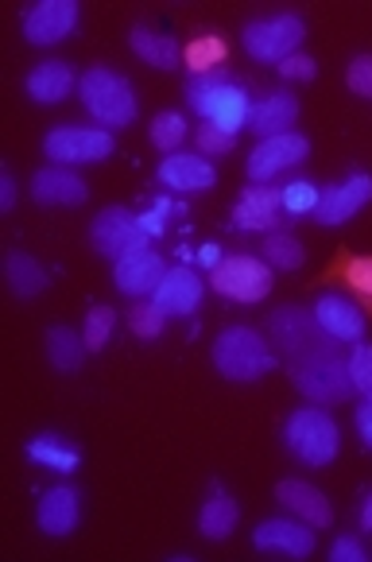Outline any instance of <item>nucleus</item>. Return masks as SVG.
I'll return each instance as SVG.
<instances>
[{
	"instance_id": "nucleus-10",
	"label": "nucleus",
	"mask_w": 372,
	"mask_h": 562,
	"mask_svg": "<svg viewBox=\"0 0 372 562\" xmlns=\"http://www.w3.org/2000/svg\"><path fill=\"white\" fill-rule=\"evenodd\" d=\"M306 156H311V140H306L303 133H280V136H268V140H260L257 148L248 151V159H245L248 182L280 179L283 171H291V167H298Z\"/></svg>"
},
{
	"instance_id": "nucleus-2",
	"label": "nucleus",
	"mask_w": 372,
	"mask_h": 562,
	"mask_svg": "<svg viewBox=\"0 0 372 562\" xmlns=\"http://www.w3.org/2000/svg\"><path fill=\"white\" fill-rule=\"evenodd\" d=\"M214 369L233 384H252L280 369V357L272 353V346H268V338L260 330L225 326L214 341Z\"/></svg>"
},
{
	"instance_id": "nucleus-45",
	"label": "nucleus",
	"mask_w": 372,
	"mask_h": 562,
	"mask_svg": "<svg viewBox=\"0 0 372 562\" xmlns=\"http://www.w3.org/2000/svg\"><path fill=\"white\" fill-rule=\"evenodd\" d=\"M199 260L210 268V272H214V268L222 265L225 257H222V248H217V245H202V248H199Z\"/></svg>"
},
{
	"instance_id": "nucleus-20",
	"label": "nucleus",
	"mask_w": 372,
	"mask_h": 562,
	"mask_svg": "<svg viewBox=\"0 0 372 562\" xmlns=\"http://www.w3.org/2000/svg\"><path fill=\"white\" fill-rule=\"evenodd\" d=\"M315 528L311 524H303L295 516V520H264L257 524V531H252V547L257 551H280V554H291V559H311V551H315Z\"/></svg>"
},
{
	"instance_id": "nucleus-9",
	"label": "nucleus",
	"mask_w": 372,
	"mask_h": 562,
	"mask_svg": "<svg viewBox=\"0 0 372 562\" xmlns=\"http://www.w3.org/2000/svg\"><path fill=\"white\" fill-rule=\"evenodd\" d=\"M90 240H93V248H98L101 257H109L113 265L121 257H128V252H136V248L151 245V240L144 237L136 214H133V210H124V206L98 210V217H93V225H90Z\"/></svg>"
},
{
	"instance_id": "nucleus-17",
	"label": "nucleus",
	"mask_w": 372,
	"mask_h": 562,
	"mask_svg": "<svg viewBox=\"0 0 372 562\" xmlns=\"http://www.w3.org/2000/svg\"><path fill=\"white\" fill-rule=\"evenodd\" d=\"M32 199L40 206H82L90 199V187L75 167L47 164L32 175Z\"/></svg>"
},
{
	"instance_id": "nucleus-27",
	"label": "nucleus",
	"mask_w": 372,
	"mask_h": 562,
	"mask_svg": "<svg viewBox=\"0 0 372 562\" xmlns=\"http://www.w3.org/2000/svg\"><path fill=\"white\" fill-rule=\"evenodd\" d=\"M4 276H9V288L12 295L20 299H35L47 291V268L40 265L35 257H27V252H9L4 257Z\"/></svg>"
},
{
	"instance_id": "nucleus-38",
	"label": "nucleus",
	"mask_w": 372,
	"mask_h": 562,
	"mask_svg": "<svg viewBox=\"0 0 372 562\" xmlns=\"http://www.w3.org/2000/svg\"><path fill=\"white\" fill-rule=\"evenodd\" d=\"M194 144H199V156H225V151L237 148V136L233 133H222V128H214V124H202V128H194Z\"/></svg>"
},
{
	"instance_id": "nucleus-13",
	"label": "nucleus",
	"mask_w": 372,
	"mask_h": 562,
	"mask_svg": "<svg viewBox=\"0 0 372 562\" xmlns=\"http://www.w3.org/2000/svg\"><path fill=\"white\" fill-rule=\"evenodd\" d=\"M78 27V0H40L24 12V40L35 47L63 43Z\"/></svg>"
},
{
	"instance_id": "nucleus-29",
	"label": "nucleus",
	"mask_w": 372,
	"mask_h": 562,
	"mask_svg": "<svg viewBox=\"0 0 372 562\" xmlns=\"http://www.w3.org/2000/svg\"><path fill=\"white\" fill-rule=\"evenodd\" d=\"M225 58H229V43H225L222 35H194V40L182 47V63H187L191 78L222 70Z\"/></svg>"
},
{
	"instance_id": "nucleus-16",
	"label": "nucleus",
	"mask_w": 372,
	"mask_h": 562,
	"mask_svg": "<svg viewBox=\"0 0 372 562\" xmlns=\"http://www.w3.org/2000/svg\"><path fill=\"white\" fill-rule=\"evenodd\" d=\"M275 501H280L291 516H298L303 524H311L315 531H326L334 524L330 496H326L318 485H311V481H303V477H283L280 485H275Z\"/></svg>"
},
{
	"instance_id": "nucleus-41",
	"label": "nucleus",
	"mask_w": 372,
	"mask_h": 562,
	"mask_svg": "<svg viewBox=\"0 0 372 562\" xmlns=\"http://www.w3.org/2000/svg\"><path fill=\"white\" fill-rule=\"evenodd\" d=\"M167 214H171V199H159L151 210H144V214H136V222H140V229H144V237H164V229H167Z\"/></svg>"
},
{
	"instance_id": "nucleus-30",
	"label": "nucleus",
	"mask_w": 372,
	"mask_h": 562,
	"mask_svg": "<svg viewBox=\"0 0 372 562\" xmlns=\"http://www.w3.org/2000/svg\"><path fill=\"white\" fill-rule=\"evenodd\" d=\"M86 338L70 326H50L47 330V361L55 364L58 372H78L86 361Z\"/></svg>"
},
{
	"instance_id": "nucleus-6",
	"label": "nucleus",
	"mask_w": 372,
	"mask_h": 562,
	"mask_svg": "<svg viewBox=\"0 0 372 562\" xmlns=\"http://www.w3.org/2000/svg\"><path fill=\"white\" fill-rule=\"evenodd\" d=\"M116 140L109 128H82V124H58L43 136V156L58 167L105 164L113 156Z\"/></svg>"
},
{
	"instance_id": "nucleus-12",
	"label": "nucleus",
	"mask_w": 372,
	"mask_h": 562,
	"mask_svg": "<svg viewBox=\"0 0 372 562\" xmlns=\"http://www.w3.org/2000/svg\"><path fill=\"white\" fill-rule=\"evenodd\" d=\"M164 276H167V265H164V257H159L151 245L136 248V252H128V257H121L113 265L116 291H121V295H128V299L156 295V288L164 283Z\"/></svg>"
},
{
	"instance_id": "nucleus-28",
	"label": "nucleus",
	"mask_w": 372,
	"mask_h": 562,
	"mask_svg": "<svg viewBox=\"0 0 372 562\" xmlns=\"http://www.w3.org/2000/svg\"><path fill=\"white\" fill-rule=\"evenodd\" d=\"M27 458L50 473H75L78 465H82V454H78L70 442L58 439V435H40V439H32L27 442Z\"/></svg>"
},
{
	"instance_id": "nucleus-44",
	"label": "nucleus",
	"mask_w": 372,
	"mask_h": 562,
	"mask_svg": "<svg viewBox=\"0 0 372 562\" xmlns=\"http://www.w3.org/2000/svg\"><path fill=\"white\" fill-rule=\"evenodd\" d=\"M12 206H16V179H12V171H0V210Z\"/></svg>"
},
{
	"instance_id": "nucleus-40",
	"label": "nucleus",
	"mask_w": 372,
	"mask_h": 562,
	"mask_svg": "<svg viewBox=\"0 0 372 562\" xmlns=\"http://www.w3.org/2000/svg\"><path fill=\"white\" fill-rule=\"evenodd\" d=\"M275 70H280V78H288V82H315L318 63L311 55H298V50H295V55L283 58V63Z\"/></svg>"
},
{
	"instance_id": "nucleus-37",
	"label": "nucleus",
	"mask_w": 372,
	"mask_h": 562,
	"mask_svg": "<svg viewBox=\"0 0 372 562\" xmlns=\"http://www.w3.org/2000/svg\"><path fill=\"white\" fill-rule=\"evenodd\" d=\"M346 369H349V381H353V389L369 400L372 396V346H369V341H357V346L349 349Z\"/></svg>"
},
{
	"instance_id": "nucleus-33",
	"label": "nucleus",
	"mask_w": 372,
	"mask_h": 562,
	"mask_svg": "<svg viewBox=\"0 0 372 562\" xmlns=\"http://www.w3.org/2000/svg\"><path fill=\"white\" fill-rule=\"evenodd\" d=\"M318 202H323V187H315L311 179H291L288 187H280V206L291 217L315 214Z\"/></svg>"
},
{
	"instance_id": "nucleus-23",
	"label": "nucleus",
	"mask_w": 372,
	"mask_h": 562,
	"mask_svg": "<svg viewBox=\"0 0 372 562\" xmlns=\"http://www.w3.org/2000/svg\"><path fill=\"white\" fill-rule=\"evenodd\" d=\"M295 121H298V98L291 90H275L252 105L248 133H257L260 140H268V136L295 133Z\"/></svg>"
},
{
	"instance_id": "nucleus-14",
	"label": "nucleus",
	"mask_w": 372,
	"mask_h": 562,
	"mask_svg": "<svg viewBox=\"0 0 372 562\" xmlns=\"http://www.w3.org/2000/svg\"><path fill=\"white\" fill-rule=\"evenodd\" d=\"M372 202V175L357 171L346 182H334L323 191V202L315 210L318 225H346L349 217H357Z\"/></svg>"
},
{
	"instance_id": "nucleus-11",
	"label": "nucleus",
	"mask_w": 372,
	"mask_h": 562,
	"mask_svg": "<svg viewBox=\"0 0 372 562\" xmlns=\"http://www.w3.org/2000/svg\"><path fill=\"white\" fill-rule=\"evenodd\" d=\"M272 334H275V346H280V353L288 357V361L338 346L334 338H326L323 326L315 323V315L303 311V306H283V311H275Z\"/></svg>"
},
{
	"instance_id": "nucleus-31",
	"label": "nucleus",
	"mask_w": 372,
	"mask_h": 562,
	"mask_svg": "<svg viewBox=\"0 0 372 562\" xmlns=\"http://www.w3.org/2000/svg\"><path fill=\"white\" fill-rule=\"evenodd\" d=\"M330 272L341 276V283L353 291L364 318H369L372 315V257H338Z\"/></svg>"
},
{
	"instance_id": "nucleus-42",
	"label": "nucleus",
	"mask_w": 372,
	"mask_h": 562,
	"mask_svg": "<svg viewBox=\"0 0 372 562\" xmlns=\"http://www.w3.org/2000/svg\"><path fill=\"white\" fill-rule=\"evenodd\" d=\"M330 559H334V562H369V551H364V543H361V539H353V536H341V539H334V547H330Z\"/></svg>"
},
{
	"instance_id": "nucleus-46",
	"label": "nucleus",
	"mask_w": 372,
	"mask_h": 562,
	"mask_svg": "<svg viewBox=\"0 0 372 562\" xmlns=\"http://www.w3.org/2000/svg\"><path fill=\"white\" fill-rule=\"evenodd\" d=\"M357 524H361V531H372V493L364 496V505H361V516H357Z\"/></svg>"
},
{
	"instance_id": "nucleus-25",
	"label": "nucleus",
	"mask_w": 372,
	"mask_h": 562,
	"mask_svg": "<svg viewBox=\"0 0 372 562\" xmlns=\"http://www.w3.org/2000/svg\"><path fill=\"white\" fill-rule=\"evenodd\" d=\"M75 90H78L75 70H70L67 63H58V58L40 63V67L27 75V98L40 101V105H58V101H67Z\"/></svg>"
},
{
	"instance_id": "nucleus-32",
	"label": "nucleus",
	"mask_w": 372,
	"mask_h": 562,
	"mask_svg": "<svg viewBox=\"0 0 372 562\" xmlns=\"http://www.w3.org/2000/svg\"><path fill=\"white\" fill-rule=\"evenodd\" d=\"M260 252H264V260L275 268V272H295V268H303V260H306L303 240L291 237V233H268Z\"/></svg>"
},
{
	"instance_id": "nucleus-26",
	"label": "nucleus",
	"mask_w": 372,
	"mask_h": 562,
	"mask_svg": "<svg viewBox=\"0 0 372 562\" xmlns=\"http://www.w3.org/2000/svg\"><path fill=\"white\" fill-rule=\"evenodd\" d=\"M128 43H133L136 55L156 70H174L182 63L179 40H171V35H164V32H151V27H144V24H136L133 32H128Z\"/></svg>"
},
{
	"instance_id": "nucleus-24",
	"label": "nucleus",
	"mask_w": 372,
	"mask_h": 562,
	"mask_svg": "<svg viewBox=\"0 0 372 562\" xmlns=\"http://www.w3.org/2000/svg\"><path fill=\"white\" fill-rule=\"evenodd\" d=\"M240 524V508L237 501H233V493L225 485H210L206 501H202V513H199V536L206 539V543H225V539L237 531Z\"/></svg>"
},
{
	"instance_id": "nucleus-35",
	"label": "nucleus",
	"mask_w": 372,
	"mask_h": 562,
	"mask_svg": "<svg viewBox=\"0 0 372 562\" xmlns=\"http://www.w3.org/2000/svg\"><path fill=\"white\" fill-rule=\"evenodd\" d=\"M151 144H156L159 151H167V156H174V151L182 148V140H187V116L182 113H159L156 121H151Z\"/></svg>"
},
{
	"instance_id": "nucleus-8",
	"label": "nucleus",
	"mask_w": 372,
	"mask_h": 562,
	"mask_svg": "<svg viewBox=\"0 0 372 562\" xmlns=\"http://www.w3.org/2000/svg\"><path fill=\"white\" fill-rule=\"evenodd\" d=\"M303 35H306L303 20H298L295 12H280V16L245 24V50L257 58V63H272V67H280L283 58L298 50Z\"/></svg>"
},
{
	"instance_id": "nucleus-21",
	"label": "nucleus",
	"mask_w": 372,
	"mask_h": 562,
	"mask_svg": "<svg viewBox=\"0 0 372 562\" xmlns=\"http://www.w3.org/2000/svg\"><path fill=\"white\" fill-rule=\"evenodd\" d=\"M78 520H82V496H78V488L55 485L43 493L40 508H35V524H40L43 536H50V539L75 536Z\"/></svg>"
},
{
	"instance_id": "nucleus-18",
	"label": "nucleus",
	"mask_w": 372,
	"mask_h": 562,
	"mask_svg": "<svg viewBox=\"0 0 372 562\" xmlns=\"http://www.w3.org/2000/svg\"><path fill=\"white\" fill-rule=\"evenodd\" d=\"M280 187L252 182L233 206V225L248 233H280Z\"/></svg>"
},
{
	"instance_id": "nucleus-15",
	"label": "nucleus",
	"mask_w": 372,
	"mask_h": 562,
	"mask_svg": "<svg viewBox=\"0 0 372 562\" xmlns=\"http://www.w3.org/2000/svg\"><path fill=\"white\" fill-rule=\"evenodd\" d=\"M202 295H206V280H202L194 268L179 265V268H167L164 283L156 288L151 303H156L167 318H187L202 306Z\"/></svg>"
},
{
	"instance_id": "nucleus-3",
	"label": "nucleus",
	"mask_w": 372,
	"mask_h": 562,
	"mask_svg": "<svg viewBox=\"0 0 372 562\" xmlns=\"http://www.w3.org/2000/svg\"><path fill=\"white\" fill-rule=\"evenodd\" d=\"M283 442L288 450L311 470H323L338 458L341 450V427L334 423V415L318 404L295 407L283 423Z\"/></svg>"
},
{
	"instance_id": "nucleus-7",
	"label": "nucleus",
	"mask_w": 372,
	"mask_h": 562,
	"mask_svg": "<svg viewBox=\"0 0 372 562\" xmlns=\"http://www.w3.org/2000/svg\"><path fill=\"white\" fill-rule=\"evenodd\" d=\"M275 268L264 257H225L222 265L210 272V288L222 299L233 303H260V299L272 295Z\"/></svg>"
},
{
	"instance_id": "nucleus-36",
	"label": "nucleus",
	"mask_w": 372,
	"mask_h": 562,
	"mask_svg": "<svg viewBox=\"0 0 372 562\" xmlns=\"http://www.w3.org/2000/svg\"><path fill=\"white\" fill-rule=\"evenodd\" d=\"M164 326H167V315L156 303H136L133 311H128V330L140 341H156L159 334H164Z\"/></svg>"
},
{
	"instance_id": "nucleus-19",
	"label": "nucleus",
	"mask_w": 372,
	"mask_h": 562,
	"mask_svg": "<svg viewBox=\"0 0 372 562\" xmlns=\"http://www.w3.org/2000/svg\"><path fill=\"white\" fill-rule=\"evenodd\" d=\"M315 323L323 326L326 338L346 341V346H357L364 341V330H369V318L364 311L346 295H323L315 303Z\"/></svg>"
},
{
	"instance_id": "nucleus-39",
	"label": "nucleus",
	"mask_w": 372,
	"mask_h": 562,
	"mask_svg": "<svg viewBox=\"0 0 372 562\" xmlns=\"http://www.w3.org/2000/svg\"><path fill=\"white\" fill-rule=\"evenodd\" d=\"M346 86L357 98H372V55H357L346 67Z\"/></svg>"
},
{
	"instance_id": "nucleus-5",
	"label": "nucleus",
	"mask_w": 372,
	"mask_h": 562,
	"mask_svg": "<svg viewBox=\"0 0 372 562\" xmlns=\"http://www.w3.org/2000/svg\"><path fill=\"white\" fill-rule=\"evenodd\" d=\"M288 369H291V381H295V389L318 407L346 404V400L357 392L353 381H349V369H346V361H341L338 346L318 349V353H306V357H295V361H288Z\"/></svg>"
},
{
	"instance_id": "nucleus-22",
	"label": "nucleus",
	"mask_w": 372,
	"mask_h": 562,
	"mask_svg": "<svg viewBox=\"0 0 372 562\" xmlns=\"http://www.w3.org/2000/svg\"><path fill=\"white\" fill-rule=\"evenodd\" d=\"M156 175L164 187L182 194H202L217 182V167L206 156H199V151H174V156H167L159 164Z\"/></svg>"
},
{
	"instance_id": "nucleus-1",
	"label": "nucleus",
	"mask_w": 372,
	"mask_h": 562,
	"mask_svg": "<svg viewBox=\"0 0 372 562\" xmlns=\"http://www.w3.org/2000/svg\"><path fill=\"white\" fill-rule=\"evenodd\" d=\"M187 101L191 109L202 116V124H214L222 133L237 136L240 128L248 124L252 116V105L257 101L248 98V90L240 82H233L229 70H214V75H199L187 82Z\"/></svg>"
},
{
	"instance_id": "nucleus-43",
	"label": "nucleus",
	"mask_w": 372,
	"mask_h": 562,
	"mask_svg": "<svg viewBox=\"0 0 372 562\" xmlns=\"http://www.w3.org/2000/svg\"><path fill=\"white\" fill-rule=\"evenodd\" d=\"M357 435L364 439V447L372 450V396L364 400L361 407H357Z\"/></svg>"
},
{
	"instance_id": "nucleus-4",
	"label": "nucleus",
	"mask_w": 372,
	"mask_h": 562,
	"mask_svg": "<svg viewBox=\"0 0 372 562\" xmlns=\"http://www.w3.org/2000/svg\"><path fill=\"white\" fill-rule=\"evenodd\" d=\"M78 98H82L86 113L101 124V128H128L136 121V93L133 82L121 78L109 67H90L78 78Z\"/></svg>"
},
{
	"instance_id": "nucleus-34",
	"label": "nucleus",
	"mask_w": 372,
	"mask_h": 562,
	"mask_svg": "<svg viewBox=\"0 0 372 562\" xmlns=\"http://www.w3.org/2000/svg\"><path fill=\"white\" fill-rule=\"evenodd\" d=\"M113 330H116V311H113V306H105V303L90 306V315H86V323H82L86 349H90V353H101V349L109 346V338H113Z\"/></svg>"
}]
</instances>
